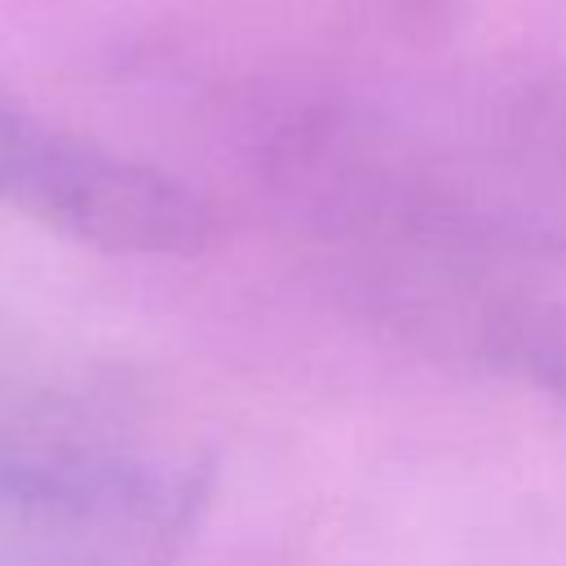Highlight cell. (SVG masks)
I'll return each instance as SVG.
<instances>
[{
	"mask_svg": "<svg viewBox=\"0 0 566 566\" xmlns=\"http://www.w3.org/2000/svg\"><path fill=\"white\" fill-rule=\"evenodd\" d=\"M0 208L111 256L186 261L217 239V212L190 181L40 115L9 88H0Z\"/></svg>",
	"mask_w": 566,
	"mask_h": 566,
	"instance_id": "3957f363",
	"label": "cell"
},
{
	"mask_svg": "<svg viewBox=\"0 0 566 566\" xmlns=\"http://www.w3.org/2000/svg\"><path fill=\"white\" fill-rule=\"evenodd\" d=\"M270 164L345 296L389 332L566 389V239L460 199L345 124L292 128Z\"/></svg>",
	"mask_w": 566,
	"mask_h": 566,
	"instance_id": "6da1fadb",
	"label": "cell"
},
{
	"mask_svg": "<svg viewBox=\"0 0 566 566\" xmlns=\"http://www.w3.org/2000/svg\"><path fill=\"white\" fill-rule=\"evenodd\" d=\"M203 500L172 447L0 424V566H177Z\"/></svg>",
	"mask_w": 566,
	"mask_h": 566,
	"instance_id": "7a4b0ae2",
	"label": "cell"
}]
</instances>
